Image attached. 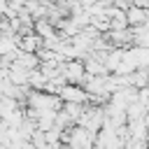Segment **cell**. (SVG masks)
I'll return each mask as SVG.
<instances>
[{"label":"cell","instance_id":"cell-1","mask_svg":"<svg viewBox=\"0 0 149 149\" xmlns=\"http://www.w3.org/2000/svg\"><path fill=\"white\" fill-rule=\"evenodd\" d=\"M56 95L61 98V102H77V105H88V93L79 86V84H63Z\"/></svg>","mask_w":149,"mask_h":149},{"label":"cell","instance_id":"cell-2","mask_svg":"<svg viewBox=\"0 0 149 149\" xmlns=\"http://www.w3.org/2000/svg\"><path fill=\"white\" fill-rule=\"evenodd\" d=\"M126 21H128V28H135V26H142V23H149V9L144 7H135L130 5L126 9Z\"/></svg>","mask_w":149,"mask_h":149}]
</instances>
